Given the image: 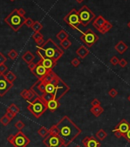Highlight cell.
<instances>
[{
    "label": "cell",
    "mask_w": 130,
    "mask_h": 147,
    "mask_svg": "<svg viewBox=\"0 0 130 147\" xmlns=\"http://www.w3.org/2000/svg\"><path fill=\"white\" fill-rule=\"evenodd\" d=\"M56 126L59 129V136L64 141V146H70L82 132V130L67 116H63Z\"/></svg>",
    "instance_id": "1"
},
{
    "label": "cell",
    "mask_w": 130,
    "mask_h": 147,
    "mask_svg": "<svg viewBox=\"0 0 130 147\" xmlns=\"http://www.w3.org/2000/svg\"><path fill=\"white\" fill-rule=\"evenodd\" d=\"M64 53L62 48L58 46L51 39H48L41 46H37L36 54L40 58H50L58 62Z\"/></svg>",
    "instance_id": "2"
},
{
    "label": "cell",
    "mask_w": 130,
    "mask_h": 147,
    "mask_svg": "<svg viewBox=\"0 0 130 147\" xmlns=\"http://www.w3.org/2000/svg\"><path fill=\"white\" fill-rule=\"evenodd\" d=\"M28 110L37 119L40 118L48 110L47 105L44 102L41 97L38 96H36L32 101L28 102Z\"/></svg>",
    "instance_id": "3"
},
{
    "label": "cell",
    "mask_w": 130,
    "mask_h": 147,
    "mask_svg": "<svg viewBox=\"0 0 130 147\" xmlns=\"http://www.w3.org/2000/svg\"><path fill=\"white\" fill-rule=\"evenodd\" d=\"M26 18L21 16L17 9H15L9 16L4 19V21L13 29L14 32H18L23 25H25Z\"/></svg>",
    "instance_id": "4"
},
{
    "label": "cell",
    "mask_w": 130,
    "mask_h": 147,
    "mask_svg": "<svg viewBox=\"0 0 130 147\" xmlns=\"http://www.w3.org/2000/svg\"><path fill=\"white\" fill-rule=\"evenodd\" d=\"M64 21L67 24H68V26L70 27H71V29L77 30L80 32H82L78 28L79 26L81 24H80V19L78 11L76 9H71L69 12L64 17Z\"/></svg>",
    "instance_id": "5"
},
{
    "label": "cell",
    "mask_w": 130,
    "mask_h": 147,
    "mask_svg": "<svg viewBox=\"0 0 130 147\" xmlns=\"http://www.w3.org/2000/svg\"><path fill=\"white\" fill-rule=\"evenodd\" d=\"M79 16L80 19V24L84 26H87L93 20L96 18L95 14L91 11L87 5H84L82 6V8L78 11Z\"/></svg>",
    "instance_id": "6"
},
{
    "label": "cell",
    "mask_w": 130,
    "mask_h": 147,
    "mask_svg": "<svg viewBox=\"0 0 130 147\" xmlns=\"http://www.w3.org/2000/svg\"><path fill=\"white\" fill-rule=\"evenodd\" d=\"M80 39L87 47L90 48L99 40V36L91 29H88L85 32H81Z\"/></svg>",
    "instance_id": "7"
},
{
    "label": "cell",
    "mask_w": 130,
    "mask_h": 147,
    "mask_svg": "<svg viewBox=\"0 0 130 147\" xmlns=\"http://www.w3.org/2000/svg\"><path fill=\"white\" fill-rule=\"evenodd\" d=\"M43 143L47 147H61L64 146V141L59 135L49 133L43 139Z\"/></svg>",
    "instance_id": "8"
},
{
    "label": "cell",
    "mask_w": 130,
    "mask_h": 147,
    "mask_svg": "<svg viewBox=\"0 0 130 147\" xmlns=\"http://www.w3.org/2000/svg\"><path fill=\"white\" fill-rule=\"evenodd\" d=\"M70 91V86L65 83L64 80L60 79L59 82L55 86V92H54V99H61V98L66 95Z\"/></svg>",
    "instance_id": "9"
},
{
    "label": "cell",
    "mask_w": 130,
    "mask_h": 147,
    "mask_svg": "<svg viewBox=\"0 0 130 147\" xmlns=\"http://www.w3.org/2000/svg\"><path fill=\"white\" fill-rule=\"evenodd\" d=\"M30 142V139L22 131H18L15 135H14V139L12 145L15 147H26Z\"/></svg>",
    "instance_id": "10"
},
{
    "label": "cell",
    "mask_w": 130,
    "mask_h": 147,
    "mask_svg": "<svg viewBox=\"0 0 130 147\" xmlns=\"http://www.w3.org/2000/svg\"><path fill=\"white\" fill-rule=\"evenodd\" d=\"M13 87V83H10L4 74H0V96H4Z\"/></svg>",
    "instance_id": "11"
},
{
    "label": "cell",
    "mask_w": 130,
    "mask_h": 147,
    "mask_svg": "<svg viewBox=\"0 0 130 147\" xmlns=\"http://www.w3.org/2000/svg\"><path fill=\"white\" fill-rule=\"evenodd\" d=\"M50 71L51 70H48L42 65L41 62L39 60L38 62V63H36V67H35V69L32 73L34 74V75H35L38 78V79H41Z\"/></svg>",
    "instance_id": "12"
},
{
    "label": "cell",
    "mask_w": 130,
    "mask_h": 147,
    "mask_svg": "<svg viewBox=\"0 0 130 147\" xmlns=\"http://www.w3.org/2000/svg\"><path fill=\"white\" fill-rule=\"evenodd\" d=\"M45 86L46 84L42 82V80L38 79L36 83L31 87V90L35 92L36 96L41 97V96L45 92Z\"/></svg>",
    "instance_id": "13"
},
{
    "label": "cell",
    "mask_w": 130,
    "mask_h": 147,
    "mask_svg": "<svg viewBox=\"0 0 130 147\" xmlns=\"http://www.w3.org/2000/svg\"><path fill=\"white\" fill-rule=\"evenodd\" d=\"M82 144L84 147H100L101 144L94 136H86L82 139Z\"/></svg>",
    "instance_id": "14"
},
{
    "label": "cell",
    "mask_w": 130,
    "mask_h": 147,
    "mask_svg": "<svg viewBox=\"0 0 130 147\" xmlns=\"http://www.w3.org/2000/svg\"><path fill=\"white\" fill-rule=\"evenodd\" d=\"M115 129H118L119 131H120L122 133V135H123V136L122 137H124V136L126 135V133L129 131V129H130V124L129 123V122L127 121L126 120H125V119H122V120L115 126Z\"/></svg>",
    "instance_id": "15"
},
{
    "label": "cell",
    "mask_w": 130,
    "mask_h": 147,
    "mask_svg": "<svg viewBox=\"0 0 130 147\" xmlns=\"http://www.w3.org/2000/svg\"><path fill=\"white\" fill-rule=\"evenodd\" d=\"M40 61L48 70H53V69L57 65V62L50 58H41Z\"/></svg>",
    "instance_id": "16"
},
{
    "label": "cell",
    "mask_w": 130,
    "mask_h": 147,
    "mask_svg": "<svg viewBox=\"0 0 130 147\" xmlns=\"http://www.w3.org/2000/svg\"><path fill=\"white\" fill-rule=\"evenodd\" d=\"M20 96L28 102H31L34 100L35 98V96H36L35 93L33 91H32L31 89H23L22 92H20Z\"/></svg>",
    "instance_id": "17"
},
{
    "label": "cell",
    "mask_w": 130,
    "mask_h": 147,
    "mask_svg": "<svg viewBox=\"0 0 130 147\" xmlns=\"http://www.w3.org/2000/svg\"><path fill=\"white\" fill-rule=\"evenodd\" d=\"M128 48H129L128 46L123 41L120 40L119 42H117V44H116V46H115V50L118 53H119V54H123V53H125L128 50Z\"/></svg>",
    "instance_id": "18"
},
{
    "label": "cell",
    "mask_w": 130,
    "mask_h": 147,
    "mask_svg": "<svg viewBox=\"0 0 130 147\" xmlns=\"http://www.w3.org/2000/svg\"><path fill=\"white\" fill-rule=\"evenodd\" d=\"M46 105H47L48 110H49L51 112H55V111L59 108V106H60L61 104L59 102V100L55 99H53L52 100L48 102Z\"/></svg>",
    "instance_id": "19"
},
{
    "label": "cell",
    "mask_w": 130,
    "mask_h": 147,
    "mask_svg": "<svg viewBox=\"0 0 130 147\" xmlns=\"http://www.w3.org/2000/svg\"><path fill=\"white\" fill-rule=\"evenodd\" d=\"M76 53L80 59H84L90 54V50L87 49L86 46H81L77 49Z\"/></svg>",
    "instance_id": "20"
},
{
    "label": "cell",
    "mask_w": 130,
    "mask_h": 147,
    "mask_svg": "<svg viewBox=\"0 0 130 147\" xmlns=\"http://www.w3.org/2000/svg\"><path fill=\"white\" fill-rule=\"evenodd\" d=\"M106 22V20L102 16H99L98 17H96V18L93 20V26L97 30H99V29L105 24Z\"/></svg>",
    "instance_id": "21"
},
{
    "label": "cell",
    "mask_w": 130,
    "mask_h": 147,
    "mask_svg": "<svg viewBox=\"0 0 130 147\" xmlns=\"http://www.w3.org/2000/svg\"><path fill=\"white\" fill-rule=\"evenodd\" d=\"M22 59L28 65L34 61V59H35V56L32 52L27 51L22 56Z\"/></svg>",
    "instance_id": "22"
},
{
    "label": "cell",
    "mask_w": 130,
    "mask_h": 147,
    "mask_svg": "<svg viewBox=\"0 0 130 147\" xmlns=\"http://www.w3.org/2000/svg\"><path fill=\"white\" fill-rule=\"evenodd\" d=\"M103 108L101 107V106H92V108L90 109L91 113L93 116H95L96 117H99L103 112Z\"/></svg>",
    "instance_id": "23"
},
{
    "label": "cell",
    "mask_w": 130,
    "mask_h": 147,
    "mask_svg": "<svg viewBox=\"0 0 130 147\" xmlns=\"http://www.w3.org/2000/svg\"><path fill=\"white\" fill-rule=\"evenodd\" d=\"M112 28H113V25H112V23L106 20V22H105V24H104L103 26L100 28L98 31H99L100 33H102V34H105L106 32H109Z\"/></svg>",
    "instance_id": "24"
},
{
    "label": "cell",
    "mask_w": 130,
    "mask_h": 147,
    "mask_svg": "<svg viewBox=\"0 0 130 147\" xmlns=\"http://www.w3.org/2000/svg\"><path fill=\"white\" fill-rule=\"evenodd\" d=\"M41 99L43 100V102L47 104L49 101L52 100L53 99H54V93H48V92H44L43 95L41 96Z\"/></svg>",
    "instance_id": "25"
},
{
    "label": "cell",
    "mask_w": 130,
    "mask_h": 147,
    "mask_svg": "<svg viewBox=\"0 0 130 147\" xmlns=\"http://www.w3.org/2000/svg\"><path fill=\"white\" fill-rule=\"evenodd\" d=\"M107 136H108L107 133H106V132H105V130L103 129H99V130L96 132V137L100 141H103V140H104Z\"/></svg>",
    "instance_id": "26"
},
{
    "label": "cell",
    "mask_w": 130,
    "mask_h": 147,
    "mask_svg": "<svg viewBox=\"0 0 130 147\" xmlns=\"http://www.w3.org/2000/svg\"><path fill=\"white\" fill-rule=\"evenodd\" d=\"M56 37L60 40V41H63V40H65V39H68V34L66 32V31L65 30H64V29H61V31L58 32V33H57V35H56Z\"/></svg>",
    "instance_id": "27"
},
{
    "label": "cell",
    "mask_w": 130,
    "mask_h": 147,
    "mask_svg": "<svg viewBox=\"0 0 130 147\" xmlns=\"http://www.w3.org/2000/svg\"><path fill=\"white\" fill-rule=\"evenodd\" d=\"M4 75H5L6 78V79L9 80L10 83H14V82L16 80V79H17L16 75L13 73L12 71H9V72H7L6 73H5Z\"/></svg>",
    "instance_id": "28"
},
{
    "label": "cell",
    "mask_w": 130,
    "mask_h": 147,
    "mask_svg": "<svg viewBox=\"0 0 130 147\" xmlns=\"http://www.w3.org/2000/svg\"><path fill=\"white\" fill-rule=\"evenodd\" d=\"M38 133L42 138H45L49 134V129H48L44 126H41V127H40V129L38 130Z\"/></svg>",
    "instance_id": "29"
},
{
    "label": "cell",
    "mask_w": 130,
    "mask_h": 147,
    "mask_svg": "<svg viewBox=\"0 0 130 147\" xmlns=\"http://www.w3.org/2000/svg\"><path fill=\"white\" fill-rule=\"evenodd\" d=\"M71 45H72V42H71V41H70L68 39L61 41V43H60V46H61V48L63 49H67L68 48L71 46Z\"/></svg>",
    "instance_id": "30"
},
{
    "label": "cell",
    "mask_w": 130,
    "mask_h": 147,
    "mask_svg": "<svg viewBox=\"0 0 130 147\" xmlns=\"http://www.w3.org/2000/svg\"><path fill=\"white\" fill-rule=\"evenodd\" d=\"M43 28V26H42V24L40 22H38V21H35V22H34V24H33V26H32V29L36 32H40V30L41 29Z\"/></svg>",
    "instance_id": "31"
},
{
    "label": "cell",
    "mask_w": 130,
    "mask_h": 147,
    "mask_svg": "<svg viewBox=\"0 0 130 147\" xmlns=\"http://www.w3.org/2000/svg\"><path fill=\"white\" fill-rule=\"evenodd\" d=\"M7 111H9V112H13L14 114H15V115H17L18 113L19 112V108L17 106L15 105V104H14V103H12V104H10V106H9V107H8V109H7Z\"/></svg>",
    "instance_id": "32"
},
{
    "label": "cell",
    "mask_w": 130,
    "mask_h": 147,
    "mask_svg": "<svg viewBox=\"0 0 130 147\" xmlns=\"http://www.w3.org/2000/svg\"><path fill=\"white\" fill-rule=\"evenodd\" d=\"M55 92V86L51 83H48L45 86V92L48 93H54Z\"/></svg>",
    "instance_id": "33"
},
{
    "label": "cell",
    "mask_w": 130,
    "mask_h": 147,
    "mask_svg": "<svg viewBox=\"0 0 130 147\" xmlns=\"http://www.w3.org/2000/svg\"><path fill=\"white\" fill-rule=\"evenodd\" d=\"M11 121H12V120L9 119L6 114H5V115L0 119V122H1V123L2 124V126H8L9 123H10Z\"/></svg>",
    "instance_id": "34"
},
{
    "label": "cell",
    "mask_w": 130,
    "mask_h": 147,
    "mask_svg": "<svg viewBox=\"0 0 130 147\" xmlns=\"http://www.w3.org/2000/svg\"><path fill=\"white\" fill-rule=\"evenodd\" d=\"M8 55H9V57L11 59L15 60V59H16V58L18 57V53L15 49H12L10 52H9Z\"/></svg>",
    "instance_id": "35"
},
{
    "label": "cell",
    "mask_w": 130,
    "mask_h": 147,
    "mask_svg": "<svg viewBox=\"0 0 130 147\" xmlns=\"http://www.w3.org/2000/svg\"><path fill=\"white\" fill-rule=\"evenodd\" d=\"M25 126V123H24L22 121H21V120H18V122H16L15 123V127L17 129H18L19 131H21Z\"/></svg>",
    "instance_id": "36"
},
{
    "label": "cell",
    "mask_w": 130,
    "mask_h": 147,
    "mask_svg": "<svg viewBox=\"0 0 130 147\" xmlns=\"http://www.w3.org/2000/svg\"><path fill=\"white\" fill-rule=\"evenodd\" d=\"M49 133L55 134V135H59V129L57 127L56 125H53L49 129Z\"/></svg>",
    "instance_id": "37"
},
{
    "label": "cell",
    "mask_w": 130,
    "mask_h": 147,
    "mask_svg": "<svg viewBox=\"0 0 130 147\" xmlns=\"http://www.w3.org/2000/svg\"><path fill=\"white\" fill-rule=\"evenodd\" d=\"M110 63L113 65H116L117 64H119V59H118L117 56L114 55V56H113V57L110 59Z\"/></svg>",
    "instance_id": "38"
},
{
    "label": "cell",
    "mask_w": 130,
    "mask_h": 147,
    "mask_svg": "<svg viewBox=\"0 0 130 147\" xmlns=\"http://www.w3.org/2000/svg\"><path fill=\"white\" fill-rule=\"evenodd\" d=\"M34 22H34L31 18H26L25 22V25L26 26H28V28H32V26L33 24H34Z\"/></svg>",
    "instance_id": "39"
},
{
    "label": "cell",
    "mask_w": 130,
    "mask_h": 147,
    "mask_svg": "<svg viewBox=\"0 0 130 147\" xmlns=\"http://www.w3.org/2000/svg\"><path fill=\"white\" fill-rule=\"evenodd\" d=\"M32 38H33V39L36 41V40H38V39H41V38H43V35L40 32H35L33 35H32Z\"/></svg>",
    "instance_id": "40"
},
{
    "label": "cell",
    "mask_w": 130,
    "mask_h": 147,
    "mask_svg": "<svg viewBox=\"0 0 130 147\" xmlns=\"http://www.w3.org/2000/svg\"><path fill=\"white\" fill-rule=\"evenodd\" d=\"M109 96L112 98H115L117 95H118V92L116 91V89H111L110 91H109Z\"/></svg>",
    "instance_id": "41"
},
{
    "label": "cell",
    "mask_w": 130,
    "mask_h": 147,
    "mask_svg": "<svg viewBox=\"0 0 130 147\" xmlns=\"http://www.w3.org/2000/svg\"><path fill=\"white\" fill-rule=\"evenodd\" d=\"M80 64V59H77V58H74L71 61V65L73 66H74V67H77Z\"/></svg>",
    "instance_id": "42"
},
{
    "label": "cell",
    "mask_w": 130,
    "mask_h": 147,
    "mask_svg": "<svg viewBox=\"0 0 130 147\" xmlns=\"http://www.w3.org/2000/svg\"><path fill=\"white\" fill-rule=\"evenodd\" d=\"M113 132H114V135H115V136L116 137L117 139H119L121 138L123 136V135H122V133L120 131H119L118 129H113Z\"/></svg>",
    "instance_id": "43"
},
{
    "label": "cell",
    "mask_w": 130,
    "mask_h": 147,
    "mask_svg": "<svg viewBox=\"0 0 130 147\" xmlns=\"http://www.w3.org/2000/svg\"><path fill=\"white\" fill-rule=\"evenodd\" d=\"M8 67L5 64L0 65V74H5V73L7 71Z\"/></svg>",
    "instance_id": "44"
},
{
    "label": "cell",
    "mask_w": 130,
    "mask_h": 147,
    "mask_svg": "<svg viewBox=\"0 0 130 147\" xmlns=\"http://www.w3.org/2000/svg\"><path fill=\"white\" fill-rule=\"evenodd\" d=\"M128 64V62L125 59H119V65L121 66L122 68H125L126 65Z\"/></svg>",
    "instance_id": "45"
},
{
    "label": "cell",
    "mask_w": 130,
    "mask_h": 147,
    "mask_svg": "<svg viewBox=\"0 0 130 147\" xmlns=\"http://www.w3.org/2000/svg\"><path fill=\"white\" fill-rule=\"evenodd\" d=\"M7 61V58L3 55L2 53H0V65L5 64V63Z\"/></svg>",
    "instance_id": "46"
},
{
    "label": "cell",
    "mask_w": 130,
    "mask_h": 147,
    "mask_svg": "<svg viewBox=\"0 0 130 147\" xmlns=\"http://www.w3.org/2000/svg\"><path fill=\"white\" fill-rule=\"evenodd\" d=\"M90 104H91L92 106H100L101 105V102H100V101H99L97 99H94L93 101L91 102Z\"/></svg>",
    "instance_id": "47"
},
{
    "label": "cell",
    "mask_w": 130,
    "mask_h": 147,
    "mask_svg": "<svg viewBox=\"0 0 130 147\" xmlns=\"http://www.w3.org/2000/svg\"><path fill=\"white\" fill-rule=\"evenodd\" d=\"M6 114V115L8 116V117H9V119H10L11 120H13V119H14V118L15 117V116H16L15 114H14L13 112H9V111H7Z\"/></svg>",
    "instance_id": "48"
},
{
    "label": "cell",
    "mask_w": 130,
    "mask_h": 147,
    "mask_svg": "<svg viewBox=\"0 0 130 147\" xmlns=\"http://www.w3.org/2000/svg\"><path fill=\"white\" fill-rule=\"evenodd\" d=\"M35 42H36V44H37V46H41L45 42H44V38H41V39H39L36 40Z\"/></svg>",
    "instance_id": "49"
},
{
    "label": "cell",
    "mask_w": 130,
    "mask_h": 147,
    "mask_svg": "<svg viewBox=\"0 0 130 147\" xmlns=\"http://www.w3.org/2000/svg\"><path fill=\"white\" fill-rule=\"evenodd\" d=\"M124 138L126 139V141L130 144V129H129V131L126 133V135L124 136Z\"/></svg>",
    "instance_id": "50"
},
{
    "label": "cell",
    "mask_w": 130,
    "mask_h": 147,
    "mask_svg": "<svg viewBox=\"0 0 130 147\" xmlns=\"http://www.w3.org/2000/svg\"><path fill=\"white\" fill-rule=\"evenodd\" d=\"M35 67H36V64L34 63L33 62H32V63H31L30 64H28V69L31 70V72H32V71L35 69Z\"/></svg>",
    "instance_id": "51"
},
{
    "label": "cell",
    "mask_w": 130,
    "mask_h": 147,
    "mask_svg": "<svg viewBox=\"0 0 130 147\" xmlns=\"http://www.w3.org/2000/svg\"><path fill=\"white\" fill-rule=\"evenodd\" d=\"M18 13H19L21 16H25V15L26 14V12L25 11V9H22V8H20V9H18Z\"/></svg>",
    "instance_id": "52"
},
{
    "label": "cell",
    "mask_w": 130,
    "mask_h": 147,
    "mask_svg": "<svg viewBox=\"0 0 130 147\" xmlns=\"http://www.w3.org/2000/svg\"><path fill=\"white\" fill-rule=\"evenodd\" d=\"M13 139H14V135H9V136H8V138H7L8 142H9V143H11V144L12 143Z\"/></svg>",
    "instance_id": "53"
},
{
    "label": "cell",
    "mask_w": 130,
    "mask_h": 147,
    "mask_svg": "<svg viewBox=\"0 0 130 147\" xmlns=\"http://www.w3.org/2000/svg\"><path fill=\"white\" fill-rule=\"evenodd\" d=\"M76 1H77V3H82L84 0H76Z\"/></svg>",
    "instance_id": "54"
},
{
    "label": "cell",
    "mask_w": 130,
    "mask_h": 147,
    "mask_svg": "<svg viewBox=\"0 0 130 147\" xmlns=\"http://www.w3.org/2000/svg\"><path fill=\"white\" fill-rule=\"evenodd\" d=\"M127 99H128V101L130 102V95L128 96V98H127Z\"/></svg>",
    "instance_id": "55"
},
{
    "label": "cell",
    "mask_w": 130,
    "mask_h": 147,
    "mask_svg": "<svg viewBox=\"0 0 130 147\" xmlns=\"http://www.w3.org/2000/svg\"><path fill=\"white\" fill-rule=\"evenodd\" d=\"M127 26H128V27H129L130 29V22H129V23H128V25H127Z\"/></svg>",
    "instance_id": "56"
},
{
    "label": "cell",
    "mask_w": 130,
    "mask_h": 147,
    "mask_svg": "<svg viewBox=\"0 0 130 147\" xmlns=\"http://www.w3.org/2000/svg\"><path fill=\"white\" fill-rule=\"evenodd\" d=\"M75 147H80V146H76Z\"/></svg>",
    "instance_id": "57"
},
{
    "label": "cell",
    "mask_w": 130,
    "mask_h": 147,
    "mask_svg": "<svg viewBox=\"0 0 130 147\" xmlns=\"http://www.w3.org/2000/svg\"><path fill=\"white\" fill-rule=\"evenodd\" d=\"M10 1H12V2H14L15 0H10Z\"/></svg>",
    "instance_id": "58"
}]
</instances>
